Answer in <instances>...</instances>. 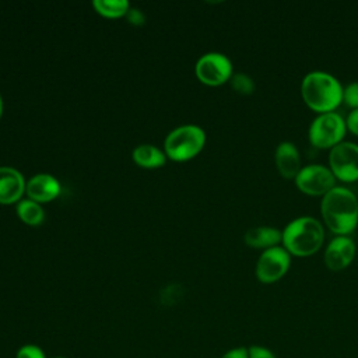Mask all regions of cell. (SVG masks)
<instances>
[{
    "label": "cell",
    "mask_w": 358,
    "mask_h": 358,
    "mask_svg": "<svg viewBox=\"0 0 358 358\" xmlns=\"http://www.w3.org/2000/svg\"><path fill=\"white\" fill-rule=\"evenodd\" d=\"M320 213L331 232L347 235L358 224V199L350 189L334 186L323 196Z\"/></svg>",
    "instance_id": "cell-1"
},
{
    "label": "cell",
    "mask_w": 358,
    "mask_h": 358,
    "mask_svg": "<svg viewBox=\"0 0 358 358\" xmlns=\"http://www.w3.org/2000/svg\"><path fill=\"white\" fill-rule=\"evenodd\" d=\"M301 94L306 105L319 113L333 112L343 101L340 81L334 76L320 70L310 71L302 78Z\"/></svg>",
    "instance_id": "cell-2"
},
{
    "label": "cell",
    "mask_w": 358,
    "mask_h": 358,
    "mask_svg": "<svg viewBox=\"0 0 358 358\" xmlns=\"http://www.w3.org/2000/svg\"><path fill=\"white\" fill-rule=\"evenodd\" d=\"M324 232L322 224L309 215L289 221L282 229L284 248L295 256L315 253L323 243Z\"/></svg>",
    "instance_id": "cell-3"
},
{
    "label": "cell",
    "mask_w": 358,
    "mask_h": 358,
    "mask_svg": "<svg viewBox=\"0 0 358 358\" xmlns=\"http://www.w3.org/2000/svg\"><path fill=\"white\" fill-rule=\"evenodd\" d=\"M206 143V133L196 124H185L172 130L165 138V155L183 162L196 157Z\"/></svg>",
    "instance_id": "cell-4"
},
{
    "label": "cell",
    "mask_w": 358,
    "mask_h": 358,
    "mask_svg": "<svg viewBox=\"0 0 358 358\" xmlns=\"http://www.w3.org/2000/svg\"><path fill=\"white\" fill-rule=\"evenodd\" d=\"M345 120L340 113H319L309 126V141L319 148L334 147L336 144L341 143V138L345 134Z\"/></svg>",
    "instance_id": "cell-5"
},
{
    "label": "cell",
    "mask_w": 358,
    "mask_h": 358,
    "mask_svg": "<svg viewBox=\"0 0 358 358\" xmlns=\"http://www.w3.org/2000/svg\"><path fill=\"white\" fill-rule=\"evenodd\" d=\"M330 169L334 176L343 182L358 179V144L341 141L331 147L329 154Z\"/></svg>",
    "instance_id": "cell-6"
},
{
    "label": "cell",
    "mask_w": 358,
    "mask_h": 358,
    "mask_svg": "<svg viewBox=\"0 0 358 358\" xmlns=\"http://www.w3.org/2000/svg\"><path fill=\"white\" fill-rule=\"evenodd\" d=\"M298 189L308 194H326L336 185V176L330 168L320 164H310L299 169L295 176Z\"/></svg>",
    "instance_id": "cell-7"
},
{
    "label": "cell",
    "mask_w": 358,
    "mask_h": 358,
    "mask_svg": "<svg viewBox=\"0 0 358 358\" xmlns=\"http://www.w3.org/2000/svg\"><path fill=\"white\" fill-rule=\"evenodd\" d=\"M291 264L289 252L281 246L264 249L256 263V277L264 284L280 280Z\"/></svg>",
    "instance_id": "cell-8"
},
{
    "label": "cell",
    "mask_w": 358,
    "mask_h": 358,
    "mask_svg": "<svg viewBox=\"0 0 358 358\" xmlns=\"http://www.w3.org/2000/svg\"><path fill=\"white\" fill-rule=\"evenodd\" d=\"M194 70L201 83L207 85H220L231 78L232 63L224 53L210 52L197 60Z\"/></svg>",
    "instance_id": "cell-9"
},
{
    "label": "cell",
    "mask_w": 358,
    "mask_h": 358,
    "mask_svg": "<svg viewBox=\"0 0 358 358\" xmlns=\"http://www.w3.org/2000/svg\"><path fill=\"white\" fill-rule=\"evenodd\" d=\"M355 256V243L347 235L334 236L324 252V263L330 270L338 271L347 267Z\"/></svg>",
    "instance_id": "cell-10"
},
{
    "label": "cell",
    "mask_w": 358,
    "mask_h": 358,
    "mask_svg": "<svg viewBox=\"0 0 358 358\" xmlns=\"http://www.w3.org/2000/svg\"><path fill=\"white\" fill-rule=\"evenodd\" d=\"M25 193L32 201L48 203L59 196L60 185L55 176L48 173H38L27 182Z\"/></svg>",
    "instance_id": "cell-11"
},
{
    "label": "cell",
    "mask_w": 358,
    "mask_h": 358,
    "mask_svg": "<svg viewBox=\"0 0 358 358\" xmlns=\"http://www.w3.org/2000/svg\"><path fill=\"white\" fill-rule=\"evenodd\" d=\"M22 175L11 166H0V204H13L20 201L25 192Z\"/></svg>",
    "instance_id": "cell-12"
},
{
    "label": "cell",
    "mask_w": 358,
    "mask_h": 358,
    "mask_svg": "<svg viewBox=\"0 0 358 358\" xmlns=\"http://www.w3.org/2000/svg\"><path fill=\"white\" fill-rule=\"evenodd\" d=\"M274 158H275L277 169L284 178L291 179L298 175L301 169V158H299V151L294 143L281 141L275 147Z\"/></svg>",
    "instance_id": "cell-13"
},
{
    "label": "cell",
    "mask_w": 358,
    "mask_h": 358,
    "mask_svg": "<svg viewBox=\"0 0 358 358\" xmlns=\"http://www.w3.org/2000/svg\"><path fill=\"white\" fill-rule=\"evenodd\" d=\"M282 241V231L274 227H253L245 232V242L252 248L268 249Z\"/></svg>",
    "instance_id": "cell-14"
},
{
    "label": "cell",
    "mask_w": 358,
    "mask_h": 358,
    "mask_svg": "<svg viewBox=\"0 0 358 358\" xmlns=\"http://www.w3.org/2000/svg\"><path fill=\"white\" fill-rule=\"evenodd\" d=\"M133 159L141 168H158L165 164V154L155 145L141 144L134 148Z\"/></svg>",
    "instance_id": "cell-15"
},
{
    "label": "cell",
    "mask_w": 358,
    "mask_h": 358,
    "mask_svg": "<svg viewBox=\"0 0 358 358\" xmlns=\"http://www.w3.org/2000/svg\"><path fill=\"white\" fill-rule=\"evenodd\" d=\"M15 210H17V215L20 217V220L22 222H25L27 225L36 227V225H41L45 220V213H43V208L41 207V204L36 201H32L29 199L20 200L17 203Z\"/></svg>",
    "instance_id": "cell-16"
},
{
    "label": "cell",
    "mask_w": 358,
    "mask_h": 358,
    "mask_svg": "<svg viewBox=\"0 0 358 358\" xmlns=\"http://www.w3.org/2000/svg\"><path fill=\"white\" fill-rule=\"evenodd\" d=\"M94 8L96 13L106 18H119L127 14L130 4L127 0H94Z\"/></svg>",
    "instance_id": "cell-17"
},
{
    "label": "cell",
    "mask_w": 358,
    "mask_h": 358,
    "mask_svg": "<svg viewBox=\"0 0 358 358\" xmlns=\"http://www.w3.org/2000/svg\"><path fill=\"white\" fill-rule=\"evenodd\" d=\"M231 87L239 92V94H243V95H249L253 92L255 90V83L253 80L245 74V73H236V74H232L231 78Z\"/></svg>",
    "instance_id": "cell-18"
},
{
    "label": "cell",
    "mask_w": 358,
    "mask_h": 358,
    "mask_svg": "<svg viewBox=\"0 0 358 358\" xmlns=\"http://www.w3.org/2000/svg\"><path fill=\"white\" fill-rule=\"evenodd\" d=\"M343 101L352 109H358V81H352L343 87Z\"/></svg>",
    "instance_id": "cell-19"
},
{
    "label": "cell",
    "mask_w": 358,
    "mask_h": 358,
    "mask_svg": "<svg viewBox=\"0 0 358 358\" xmlns=\"http://www.w3.org/2000/svg\"><path fill=\"white\" fill-rule=\"evenodd\" d=\"M15 358H46L43 350L35 344H25L20 347Z\"/></svg>",
    "instance_id": "cell-20"
},
{
    "label": "cell",
    "mask_w": 358,
    "mask_h": 358,
    "mask_svg": "<svg viewBox=\"0 0 358 358\" xmlns=\"http://www.w3.org/2000/svg\"><path fill=\"white\" fill-rule=\"evenodd\" d=\"M249 358H277L274 352L263 345H250L248 348Z\"/></svg>",
    "instance_id": "cell-21"
},
{
    "label": "cell",
    "mask_w": 358,
    "mask_h": 358,
    "mask_svg": "<svg viewBox=\"0 0 358 358\" xmlns=\"http://www.w3.org/2000/svg\"><path fill=\"white\" fill-rule=\"evenodd\" d=\"M345 126H347V129H348L351 133H354V134L358 136V109H352V110L348 113L347 120H345Z\"/></svg>",
    "instance_id": "cell-22"
},
{
    "label": "cell",
    "mask_w": 358,
    "mask_h": 358,
    "mask_svg": "<svg viewBox=\"0 0 358 358\" xmlns=\"http://www.w3.org/2000/svg\"><path fill=\"white\" fill-rule=\"evenodd\" d=\"M126 17H127L129 22L133 24V25H143L144 20H145L144 14L140 10H137V8H129Z\"/></svg>",
    "instance_id": "cell-23"
},
{
    "label": "cell",
    "mask_w": 358,
    "mask_h": 358,
    "mask_svg": "<svg viewBox=\"0 0 358 358\" xmlns=\"http://www.w3.org/2000/svg\"><path fill=\"white\" fill-rule=\"evenodd\" d=\"M221 358H249L246 347H235L228 350Z\"/></svg>",
    "instance_id": "cell-24"
},
{
    "label": "cell",
    "mask_w": 358,
    "mask_h": 358,
    "mask_svg": "<svg viewBox=\"0 0 358 358\" xmlns=\"http://www.w3.org/2000/svg\"><path fill=\"white\" fill-rule=\"evenodd\" d=\"M1 112H3V101H1V96H0V117H1Z\"/></svg>",
    "instance_id": "cell-25"
},
{
    "label": "cell",
    "mask_w": 358,
    "mask_h": 358,
    "mask_svg": "<svg viewBox=\"0 0 358 358\" xmlns=\"http://www.w3.org/2000/svg\"><path fill=\"white\" fill-rule=\"evenodd\" d=\"M55 358H66V357H55Z\"/></svg>",
    "instance_id": "cell-26"
}]
</instances>
